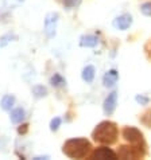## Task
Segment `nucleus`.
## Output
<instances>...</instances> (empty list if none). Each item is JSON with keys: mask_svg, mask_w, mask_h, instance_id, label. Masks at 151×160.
<instances>
[{"mask_svg": "<svg viewBox=\"0 0 151 160\" xmlns=\"http://www.w3.org/2000/svg\"><path fill=\"white\" fill-rule=\"evenodd\" d=\"M60 15L57 12H49L45 18V34L47 38H54L57 34V26H58Z\"/></svg>", "mask_w": 151, "mask_h": 160, "instance_id": "obj_4", "label": "nucleus"}, {"mask_svg": "<svg viewBox=\"0 0 151 160\" xmlns=\"http://www.w3.org/2000/svg\"><path fill=\"white\" fill-rule=\"evenodd\" d=\"M31 92H33V96L35 98H43L47 96V89L43 85H35Z\"/></svg>", "mask_w": 151, "mask_h": 160, "instance_id": "obj_14", "label": "nucleus"}, {"mask_svg": "<svg viewBox=\"0 0 151 160\" xmlns=\"http://www.w3.org/2000/svg\"><path fill=\"white\" fill-rule=\"evenodd\" d=\"M95 74H96V70L92 65H86L85 68L82 69V73H81V78L85 81L86 83H92L93 79H95Z\"/></svg>", "mask_w": 151, "mask_h": 160, "instance_id": "obj_11", "label": "nucleus"}, {"mask_svg": "<svg viewBox=\"0 0 151 160\" xmlns=\"http://www.w3.org/2000/svg\"><path fill=\"white\" fill-rule=\"evenodd\" d=\"M116 105H117V92L113 90V92H111L104 100V104H103L104 113L107 114V116L113 114L115 109H116Z\"/></svg>", "mask_w": 151, "mask_h": 160, "instance_id": "obj_5", "label": "nucleus"}, {"mask_svg": "<svg viewBox=\"0 0 151 160\" xmlns=\"http://www.w3.org/2000/svg\"><path fill=\"white\" fill-rule=\"evenodd\" d=\"M24 117H26V112L23 108H15L11 110L10 120L12 124H20L24 120Z\"/></svg>", "mask_w": 151, "mask_h": 160, "instance_id": "obj_10", "label": "nucleus"}, {"mask_svg": "<svg viewBox=\"0 0 151 160\" xmlns=\"http://www.w3.org/2000/svg\"><path fill=\"white\" fill-rule=\"evenodd\" d=\"M35 160H42V159H49V156H37V158H34Z\"/></svg>", "mask_w": 151, "mask_h": 160, "instance_id": "obj_22", "label": "nucleus"}, {"mask_svg": "<svg viewBox=\"0 0 151 160\" xmlns=\"http://www.w3.org/2000/svg\"><path fill=\"white\" fill-rule=\"evenodd\" d=\"M50 83H51V86H54V88H61L65 85L66 81L60 73H54L50 78Z\"/></svg>", "mask_w": 151, "mask_h": 160, "instance_id": "obj_13", "label": "nucleus"}, {"mask_svg": "<svg viewBox=\"0 0 151 160\" xmlns=\"http://www.w3.org/2000/svg\"><path fill=\"white\" fill-rule=\"evenodd\" d=\"M135 101L139 105H147L148 102H150V98H148L147 96H144V94H136L135 96Z\"/></svg>", "mask_w": 151, "mask_h": 160, "instance_id": "obj_20", "label": "nucleus"}, {"mask_svg": "<svg viewBox=\"0 0 151 160\" xmlns=\"http://www.w3.org/2000/svg\"><path fill=\"white\" fill-rule=\"evenodd\" d=\"M23 2H24V0H3L4 7H6L7 10H12V8L20 6V4L23 3Z\"/></svg>", "mask_w": 151, "mask_h": 160, "instance_id": "obj_16", "label": "nucleus"}, {"mask_svg": "<svg viewBox=\"0 0 151 160\" xmlns=\"http://www.w3.org/2000/svg\"><path fill=\"white\" fill-rule=\"evenodd\" d=\"M93 140L101 144H112L117 139V127L112 121H103L92 133Z\"/></svg>", "mask_w": 151, "mask_h": 160, "instance_id": "obj_1", "label": "nucleus"}, {"mask_svg": "<svg viewBox=\"0 0 151 160\" xmlns=\"http://www.w3.org/2000/svg\"><path fill=\"white\" fill-rule=\"evenodd\" d=\"M61 122H62V120L60 117H54L50 121V131L51 132H55V131H58V128L61 127Z\"/></svg>", "mask_w": 151, "mask_h": 160, "instance_id": "obj_19", "label": "nucleus"}, {"mask_svg": "<svg viewBox=\"0 0 151 160\" xmlns=\"http://www.w3.org/2000/svg\"><path fill=\"white\" fill-rule=\"evenodd\" d=\"M60 2L64 4L66 8H74V7H78L82 0H60Z\"/></svg>", "mask_w": 151, "mask_h": 160, "instance_id": "obj_17", "label": "nucleus"}, {"mask_svg": "<svg viewBox=\"0 0 151 160\" xmlns=\"http://www.w3.org/2000/svg\"><path fill=\"white\" fill-rule=\"evenodd\" d=\"M97 43H99V38L95 37V35H82L80 38V46L81 47H86V48H92L96 47Z\"/></svg>", "mask_w": 151, "mask_h": 160, "instance_id": "obj_9", "label": "nucleus"}, {"mask_svg": "<svg viewBox=\"0 0 151 160\" xmlns=\"http://www.w3.org/2000/svg\"><path fill=\"white\" fill-rule=\"evenodd\" d=\"M14 39H16V37L14 34H4L3 37H0V48L6 47L7 44L10 43L11 41H14Z\"/></svg>", "mask_w": 151, "mask_h": 160, "instance_id": "obj_15", "label": "nucleus"}, {"mask_svg": "<svg viewBox=\"0 0 151 160\" xmlns=\"http://www.w3.org/2000/svg\"><path fill=\"white\" fill-rule=\"evenodd\" d=\"M27 129H29V125H27V124H23V125L19 127V129H18V133H19V135H24V133L27 132Z\"/></svg>", "mask_w": 151, "mask_h": 160, "instance_id": "obj_21", "label": "nucleus"}, {"mask_svg": "<svg viewBox=\"0 0 151 160\" xmlns=\"http://www.w3.org/2000/svg\"><path fill=\"white\" fill-rule=\"evenodd\" d=\"M91 143L84 137H76V139H70L64 144L62 152H64L68 158L72 159H81L85 158L86 153L89 152Z\"/></svg>", "mask_w": 151, "mask_h": 160, "instance_id": "obj_2", "label": "nucleus"}, {"mask_svg": "<svg viewBox=\"0 0 151 160\" xmlns=\"http://www.w3.org/2000/svg\"><path fill=\"white\" fill-rule=\"evenodd\" d=\"M140 12L144 16H151V2H146L140 6Z\"/></svg>", "mask_w": 151, "mask_h": 160, "instance_id": "obj_18", "label": "nucleus"}, {"mask_svg": "<svg viewBox=\"0 0 151 160\" xmlns=\"http://www.w3.org/2000/svg\"><path fill=\"white\" fill-rule=\"evenodd\" d=\"M93 159H116V153L113 152L111 148H108V147H101V148H97L95 152H93L92 155Z\"/></svg>", "mask_w": 151, "mask_h": 160, "instance_id": "obj_7", "label": "nucleus"}, {"mask_svg": "<svg viewBox=\"0 0 151 160\" xmlns=\"http://www.w3.org/2000/svg\"><path fill=\"white\" fill-rule=\"evenodd\" d=\"M112 26L116 30H120V31H126L128 30L132 26V16L130 14H123V15H119L113 19L112 22Z\"/></svg>", "mask_w": 151, "mask_h": 160, "instance_id": "obj_6", "label": "nucleus"}, {"mask_svg": "<svg viewBox=\"0 0 151 160\" xmlns=\"http://www.w3.org/2000/svg\"><path fill=\"white\" fill-rule=\"evenodd\" d=\"M15 105V97L12 94H6L3 96L2 101H0V106H2L3 110H6V112H11V109L14 108Z\"/></svg>", "mask_w": 151, "mask_h": 160, "instance_id": "obj_12", "label": "nucleus"}, {"mask_svg": "<svg viewBox=\"0 0 151 160\" xmlns=\"http://www.w3.org/2000/svg\"><path fill=\"white\" fill-rule=\"evenodd\" d=\"M117 79H119V73L115 69H111L104 74L103 85H104V88H113L115 85H116Z\"/></svg>", "mask_w": 151, "mask_h": 160, "instance_id": "obj_8", "label": "nucleus"}, {"mask_svg": "<svg viewBox=\"0 0 151 160\" xmlns=\"http://www.w3.org/2000/svg\"><path fill=\"white\" fill-rule=\"evenodd\" d=\"M123 136L128 143H131L136 148H140V145H143V135L135 127H126L123 129Z\"/></svg>", "mask_w": 151, "mask_h": 160, "instance_id": "obj_3", "label": "nucleus"}]
</instances>
